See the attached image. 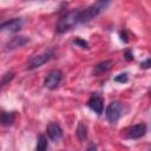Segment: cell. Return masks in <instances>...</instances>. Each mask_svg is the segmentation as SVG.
Instances as JSON below:
<instances>
[{"label":"cell","instance_id":"obj_3","mask_svg":"<svg viewBox=\"0 0 151 151\" xmlns=\"http://www.w3.org/2000/svg\"><path fill=\"white\" fill-rule=\"evenodd\" d=\"M53 57V51L48 50V51H45L40 54H37L34 57H32L28 63H27V68L28 70H34L37 67H40L41 65H44L45 63H47L51 58Z\"/></svg>","mask_w":151,"mask_h":151},{"label":"cell","instance_id":"obj_10","mask_svg":"<svg viewBox=\"0 0 151 151\" xmlns=\"http://www.w3.org/2000/svg\"><path fill=\"white\" fill-rule=\"evenodd\" d=\"M27 42H28V38H26V37H14V38H12V39L7 42L6 50H7V51H8V50H14V48H18V47L24 46V45L27 44Z\"/></svg>","mask_w":151,"mask_h":151},{"label":"cell","instance_id":"obj_2","mask_svg":"<svg viewBox=\"0 0 151 151\" xmlns=\"http://www.w3.org/2000/svg\"><path fill=\"white\" fill-rule=\"evenodd\" d=\"M111 1L112 0H97L94 4H92L87 8L81 9L80 11V21H81V24L87 22V21L92 20L93 18L98 17L101 12H104L109 7Z\"/></svg>","mask_w":151,"mask_h":151},{"label":"cell","instance_id":"obj_11","mask_svg":"<svg viewBox=\"0 0 151 151\" xmlns=\"http://www.w3.org/2000/svg\"><path fill=\"white\" fill-rule=\"evenodd\" d=\"M14 119H15V113L14 112H5V111H2V113H1V124L4 126L12 125Z\"/></svg>","mask_w":151,"mask_h":151},{"label":"cell","instance_id":"obj_15","mask_svg":"<svg viewBox=\"0 0 151 151\" xmlns=\"http://www.w3.org/2000/svg\"><path fill=\"white\" fill-rule=\"evenodd\" d=\"M13 78V72H8V73H6L5 76H2V80H1V84L2 85H5L8 80H11Z\"/></svg>","mask_w":151,"mask_h":151},{"label":"cell","instance_id":"obj_17","mask_svg":"<svg viewBox=\"0 0 151 151\" xmlns=\"http://www.w3.org/2000/svg\"><path fill=\"white\" fill-rule=\"evenodd\" d=\"M140 67H143V68L151 67V58H149V59H146L144 63H142V64H140Z\"/></svg>","mask_w":151,"mask_h":151},{"label":"cell","instance_id":"obj_7","mask_svg":"<svg viewBox=\"0 0 151 151\" xmlns=\"http://www.w3.org/2000/svg\"><path fill=\"white\" fill-rule=\"evenodd\" d=\"M87 105H88V107H90L92 111H94L97 114H101V113H103L104 101H103V98H101L99 94H97V93L92 94L91 98H90L88 101H87Z\"/></svg>","mask_w":151,"mask_h":151},{"label":"cell","instance_id":"obj_5","mask_svg":"<svg viewBox=\"0 0 151 151\" xmlns=\"http://www.w3.org/2000/svg\"><path fill=\"white\" fill-rule=\"evenodd\" d=\"M61 79H63V73H61L59 70H53V71H51V72L46 76V78H45V80H44V85H45L47 88L54 90V88L58 87V85L60 84Z\"/></svg>","mask_w":151,"mask_h":151},{"label":"cell","instance_id":"obj_19","mask_svg":"<svg viewBox=\"0 0 151 151\" xmlns=\"http://www.w3.org/2000/svg\"><path fill=\"white\" fill-rule=\"evenodd\" d=\"M126 58H127L129 60H131V59H132V55L130 54V52H126Z\"/></svg>","mask_w":151,"mask_h":151},{"label":"cell","instance_id":"obj_12","mask_svg":"<svg viewBox=\"0 0 151 151\" xmlns=\"http://www.w3.org/2000/svg\"><path fill=\"white\" fill-rule=\"evenodd\" d=\"M111 65H112V61H111V60H106V61H103V63L98 64V65L94 67V70H93V73H94V74H101V73L106 72V71H107V70L111 67Z\"/></svg>","mask_w":151,"mask_h":151},{"label":"cell","instance_id":"obj_14","mask_svg":"<svg viewBox=\"0 0 151 151\" xmlns=\"http://www.w3.org/2000/svg\"><path fill=\"white\" fill-rule=\"evenodd\" d=\"M47 147V139L45 136H39L38 138V144H37V150H45Z\"/></svg>","mask_w":151,"mask_h":151},{"label":"cell","instance_id":"obj_18","mask_svg":"<svg viewBox=\"0 0 151 151\" xmlns=\"http://www.w3.org/2000/svg\"><path fill=\"white\" fill-rule=\"evenodd\" d=\"M74 44L80 45V46H83V47H86V46H87V42H86V41H83V40H80V39H76V40H74Z\"/></svg>","mask_w":151,"mask_h":151},{"label":"cell","instance_id":"obj_8","mask_svg":"<svg viewBox=\"0 0 151 151\" xmlns=\"http://www.w3.org/2000/svg\"><path fill=\"white\" fill-rule=\"evenodd\" d=\"M22 26V19L15 18V19H11L7 20L5 22L1 24V31L4 32H17L21 28Z\"/></svg>","mask_w":151,"mask_h":151},{"label":"cell","instance_id":"obj_9","mask_svg":"<svg viewBox=\"0 0 151 151\" xmlns=\"http://www.w3.org/2000/svg\"><path fill=\"white\" fill-rule=\"evenodd\" d=\"M47 134L52 140H59L63 137V130L57 123H51L47 126Z\"/></svg>","mask_w":151,"mask_h":151},{"label":"cell","instance_id":"obj_13","mask_svg":"<svg viewBox=\"0 0 151 151\" xmlns=\"http://www.w3.org/2000/svg\"><path fill=\"white\" fill-rule=\"evenodd\" d=\"M77 136L80 140H84L86 139V136H87V130H86V126L83 124V123H79L78 125V129H77Z\"/></svg>","mask_w":151,"mask_h":151},{"label":"cell","instance_id":"obj_6","mask_svg":"<svg viewBox=\"0 0 151 151\" xmlns=\"http://www.w3.org/2000/svg\"><path fill=\"white\" fill-rule=\"evenodd\" d=\"M146 132V125L143 123L136 124L133 126H131L127 131H126V137L130 139H138L140 137H143Z\"/></svg>","mask_w":151,"mask_h":151},{"label":"cell","instance_id":"obj_4","mask_svg":"<svg viewBox=\"0 0 151 151\" xmlns=\"http://www.w3.org/2000/svg\"><path fill=\"white\" fill-rule=\"evenodd\" d=\"M122 111H123V105L120 101L114 100L111 101L106 109V118L110 123H116L120 116H122Z\"/></svg>","mask_w":151,"mask_h":151},{"label":"cell","instance_id":"obj_1","mask_svg":"<svg viewBox=\"0 0 151 151\" xmlns=\"http://www.w3.org/2000/svg\"><path fill=\"white\" fill-rule=\"evenodd\" d=\"M81 24L80 21V11L74 9V11H70L67 13H65L57 22L55 25V32L57 33H65L70 29H72L73 27H76L77 25Z\"/></svg>","mask_w":151,"mask_h":151},{"label":"cell","instance_id":"obj_16","mask_svg":"<svg viewBox=\"0 0 151 151\" xmlns=\"http://www.w3.org/2000/svg\"><path fill=\"white\" fill-rule=\"evenodd\" d=\"M114 80H116V81H118V83H126V81H127V74H126V73L119 74L118 77H116V78H114Z\"/></svg>","mask_w":151,"mask_h":151}]
</instances>
